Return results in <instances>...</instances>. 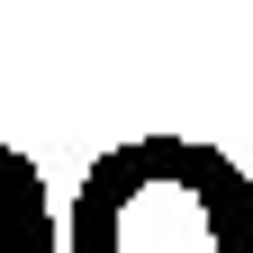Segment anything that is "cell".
<instances>
[{"instance_id": "cell-2", "label": "cell", "mask_w": 253, "mask_h": 253, "mask_svg": "<svg viewBox=\"0 0 253 253\" xmlns=\"http://www.w3.org/2000/svg\"><path fill=\"white\" fill-rule=\"evenodd\" d=\"M0 253H63L54 235V190L18 145H0Z\"/></svg>"}, {"instance_id": "cell-1", "label": "cell", "mask_w": 253, "mask_h": 253, "mask_svg": "<svg viewBox=\"0 0 253 253\" xmlns=\"http://www.w3.org/2000/svg\"><path fill=\"white\" fill-rule=\"evenodd\" d=\"M63 253H253V181L199 136H126L82 172Z\"/></svg>"}]
</instances>
